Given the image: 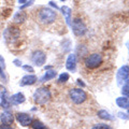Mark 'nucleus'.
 <instances>
[{"label":"nucleus","instance_id":"obj_1","mask_svg":"<svg viewBox=\"0 0 129 129\" xmlns=\"http://www.w3.org/2000/svg\"><path fill=\"white\" fill-rule=\"evenodd\" d=\"M57 19V13L48 7H42L37 11V21L41 25H53Z\"/></svg>","mask_w":129,"mask_h":129},{"label":"nucleus","instance_id":"obj_2","mask_svg":"<svg viewBox=\"0 0 129 129\" xmlns=\"http://www.w3.org/2000/svg\"><path fill=\"white\" fill-rule=\"evenodd\" d=\"M69 97L71 102L74 104V106H82V104H85L88 101V95L84 91L82 88H72L69 91Z\"/></svg>","mask_w":129,"mask_h":129},{"label":"nucleus","instance_id":"obj_3","mask_svg":"<svg viewBox=\"0 0 129 129\" xmlns=\"http://www.w3.org/2000/svg\"><path fill=\"white\" fill-rule=\"evenodd\" d=\"M103 63V57L101 54L99 53H92L86 56L85 60H84V64L88 70H95L99 68Z\"/></svg>","mask_w":129,"mask_h":129},{"label":"nucleus","instance_id":"obj_4","mask_svg":"<svg viewBox=\"0 0 129 129\" xmlns=\"http://www.w3.org/2000/svg\"><path fill=\"white\" fill-rule=\"evenodd\" d=\"M52 95L47 87H40L38 89H36L34 94V100L38 104H45L47 101H50Z\"/></svg>","mask_w":129,"mask_h":129},{"label":"nucleus","instance_id":"obj_5","mask_svg":"<svg viewBox=\"0 0 129 129\" xmlns=\"http://www.w3.org/2000/svg\"><path fill=\"white\" fill-rule=\"evenodd\" d=\"M72 31L76 37H82L86 34L87 27L86 24L84 23V21L81 17H75L73 21H72Z\"/></svg>","mask_w":129,"mask_h":129},{"label":"nucleus","instance_id":"obj_6","mask_svg":"<svg viewBox=\"0 0 129 129\" xmlns=\"http://www.w3.org/2000/svg\"><path fill=\"white\" fill-rule=\"evenodd\" d=\"M31 61L38 67L43 66L46 61V54L41 50H37L31 54Z\"/></svg>","mask_w":129,"mask_h":129},{"label":"nucleus","instance_id":"obj_7","mask_svg":"<svg viewBox=\"0 0 129 129\" xmlns=\"http://www.w3.org/2000/svg\"><path fill=\"white\" fill-rule=\"evenodd\" d=\"M129 76V66H123L116 72V80H117V84L122 85V84L127 81Z\"/></svg>","mask_w":129,"mask_h":129},{"label":"nucleus","instance_id":"obj_8","mask_svg":"<svg viewBox=\"0 0 129 129\" xmlns=\"http://www.w3.org/2000/svg\"><path fill=\"white\" fill-rule=\"evenodd\" d=\"M16 116V119H17V122L22 125V126H29L31 124L32 119H31V116L29 114H27V113H17V114L15 115Z\"/></svg>","mask_w":129,"mask_h":129},{"label":"nucleus","instance_id":"obj_9","mask_svg":"<svg viewBox=\"0 0 129 129\" xmlns=\"http://www.w3.org/2000/svg\"><path fill=\"white\" fill-rule=\"evenodd\" d=\"M5 35H6V38L8 41H9V40H13V39H17L19 37V29L17 27L11 26L6 30Z\"/></svg>","mask_w":129,"mask_h":129},{"label":"nucleus","instance_id":"obj_10","mask_svg":"<svg viewBox=\"0 0 129 129\" xmlns=\"http://www.w3.org/2000/svg\"><path fill=\"white\" fill-rule=\"evenodd\" d=\"M38 78L35 74H28L23 76L21 82H19V85L21 86H28V85H34V84L37 82Z\"/></svg>","mask_w":129,"mask_h":129},{"label":"nucleus","instance_id":"obj_11","mask_svg":"<svg viewBox=\"0 0 129 129\" xmlns=\"http://www.w3.org/2000/svg\"><path fill=\"white\" fill-rule=\"evenodd\" d=\"M75 66H76V55L71 53L68 55L67 60H66V68L68 70H74L75 69Z\"/></svg>","mask_w":129,"mask_h":129},{"label":"nucleus","instance_id":"obj_12","mask_svg":"<svg viewBox=\"0 0 129 129\" xmlns=\"http://www.w3.org/2000/svg\"><path fill=\"white\" fill-rule=\"evenodd\" d=\"M0 120H1L2 125H11L14 122V116L10 112H3L0 115Z\"/></svg>","mask_w":129,"mask_h":129},{"label":"nucleus","instance_id":"obj_13","mask_svg":"<svg viewBox=\"0 0 129 129\" xmlns=\"http://www.w3.org/2000/svg\"><path fill=\"white\" fill-rule=\"evenodd\" d=\"M25 96H24V94H22V92H16V94H14L13 96L10 98V101L11 103L15 104V106H17V104H21L23 102H25Z\"/></svg>","mask_w":129,"mask_h":129},{"label":"nucleus","instance_id":"obj_14","mask_svg":"<svg viewBox=\"0 0 129 129\" xmlns=\"http://www.w3.org/2000/svg\"><path fill=\"white\" fill-rule=\"evenodd\" d=\"M61 12H62V14L64 16V19H66V23H67V25H71V16H72V11L69 7H67V6H63L61 7Z\"/></svg>","mask_w":129,"mask_h":129},{"label":"nucleus","instance_id":"obj_15","mask_svg":"<svg viewBox=\"0 0 129 129\" xmlns=\"http://www.w3.org/2000/svg\"><path fill=\"white\" fill-rule=\"evenodd\" d=\"M0 98H1V107L3 109L10 108V102H9V99H8V94L6 89L3 91H0Z\"/></svg>","mask_w":129,"mask_h":129},{"label":"nucleus","instance_id":"obj_16","mask_svg":"<svg viewBox=\"0 0 129 129\" xmlns=\"http://www.w3.org/2000/svg\"><path fill=\"white\" fill-rule=\"evenodd\" d=\"M116 104L122 109H129V99L126 97H118L116 99Z\"/></svg>","mask_w":129,"mask_h":129},{"label":"nucleus","instance_id":"obj_17","mask_svg":"<svg viewBox=\"0 0 129 129\" xmlns=\"http://www.w3.org/2000/svg\"><path fill=\"white\" fill-rule=\"evenodd\" d=\"M31 128L32 129H48L45 125H44L42 122H40L39 119H35L31 122Z\"/></svg>","mask_w":129,"mask_h":129},{"label":"nucleus","instance_id":"obj_18","mask_svg":"<svg viewBox=\"0 0 129 129\" xmlns=\"http://www.w3.org/2000/svg\"><path fill=\"white\" fill-rule=\"evenodd\" d=\"M25 18H26V15L24 12H17V13H15L13 16V21L15 23H23L25 21Z\"/></svg>","mask_w":129,"mask_h":129},{"label":"nucleus","instance_id":"obj_19","mask_svg":"<svg viewBox=\"0 0 129 129\" xmlns=\"http://www.w3.org/2000/svg\"><path fill=\"white\" fill-rule=\"evenodd\" d=\"M55 76H56V72L54 70H50V71H47L46 73L43 75V78L41 79V81H42V82H46V81L53 80Z\"/></svg>","mask_w":129,"mask_h":129},{"label":"nucleus","instance_id":"obj_20","mask_svg":"<svg viewBox=\"0 0 129 129\" xmlns=\"http://www.w3.org/2000/svg\"><path fill=\"white\" fill-rule=\"evenodd\" d=\"M98 115H99V117H100V118H102V119H106V120H113L112 115L110 114V113H108L106 110H100V111L98 112Z\"/></svg>","mask_w":129,"mask_h":129},{"label":"nucleus","instance_id":"obj_21","mask_svg":"<svg viewBox=\"0 0 129 129\" xmlns=\"http://www.w3.org/2000/svg\"><path fill=\"white\" fill-rule=\"evenodd\" d=\"M5 69H6V61H5V58H3L2 56H0V75H1L3 79H6Z\"/></svg>","mask_w":129,"mask_h":129},{"label":"nucleus","instance_id":"obj_22","mask_svg":"<svg viewBox=\"0 0 129 129\" xmlns=\"http://www.w3.org/2000/svg\"><path fill=\"white\" fill-rule=\"evenodd\" d=\"M68 80H69V74H68L67 72H63V73H61V74L59 75L58 82L59 83H64V82H67Z\"/></svg>","mask_w":129,"mask_h":129},{"label":"nucleus","instance_id":"obj_23","mask_svg":"<svg viewBox=\"0 0 129 129\" xmlns=\"http://www.w3.org/2000/svg\"><path fill=\"white\" fill-rule=\"evenodd\" d=\"M91 129H112V127L106 124H96Z\"/></svg>","mask_w":129,"mask_h":129},{"label":"nucleus","instance_id":"obj_24","mask_svg":"<svg viewBox=\"0 0 129 129\" xmlns=\"http://www.w3.org/2000/svg\"><path fill=\"white\" fill-rule=\"evenodd\" d=\"M122 92H123L124 97H126V98H128V97H129V83H126V84H125V85L123 86Z\"/></svg>","mask_w":129,"mask_h":129},{"label":"nucleus","instance_id":"obj_25","mask_svg":"<svg viewBox=\"0 0 129 129\" xmlns=\"http://www.w3.org/2000/svg\"><path fill=\"white\" fill-rule=\"evenodd\" d=\"M22 68H23V69L24 70H25V71H27V72H31V73H34V68H32L31 66H27V64H23V66H22Z\"/></svg>","mask_w":129,"mask_h":129},{"label":"nucleus","instance_id":"obj_26","mask_svg":"<svg viewBox=\"0 0 129 129\" xmlns=\"http://www.w3.org/2000/svg\"><path fill=\"white\" fill-rule=\"evenodd\" d=\"M34 2H35V0H30V1L26 2V5L21 6V9H25V8H27V7H30V6H32V3H34Z\"/></svg>","mask_w":129,"mask_h":129},{"label":"nucleus","instance_id":"obj_27","mask_svg":"<svg viewBox=\"0 0 129 129\" xmlns=\"http://www.w3.org/2000/svg\"><path fill=\"white\" fill-rule=\"evenodd\" d=\"M0 129H14L11 125H1L0 126Z\"/></svg>","mask_w":129,"mask_h":129},{"label":"nucleus","instance_id":"obj_28","mask_svg":"<svg viewBox=\"0 0 129 129\" xmlns=\"http://www.w3.org/2000/svg\"><path fill=\"white\" fill-rule=\"evenodd\" d=\"M13 63H15V64H16V66H17V67H22V66H23L22 61H21V60H18V59H15L14 61H13Z\"/></svg>","mask_w":129,"mask_h":129},{"label":"nucleus","instance_id":"obj_29","mask_svg":"<svg viewBox=\"0 0 129 129\" xmlns=\"http://www.w3.org/2000/svg\"><path fill=\"white\" fill-rule=\"evenodd\" d=\"M50 5H51L52 7H54V8H56V9H58V7H57V6H56V5H55V3H54L53 1H50Z\"/></svg>","mask_w":129,"mask_h":129},{"label":"nucleus","instance_id":"obj_30","mask_svg":"<svg viewBox=\"0 0 129 129\" xmlns=\"http://www.w3.org/2000/svg\"><path fill=\"white\" fill-rule=\"evenodd\" d=\"M78 82H79V84H80V85H82V86H85V84H84L83 82H82V81H81V80H78Z\"/></svg>","mask_w":129,"mask_h":129},{"label":"nucleus","instance_id":"obj_31","mask_svg":"<svg viewBox=\"0 0 129 129\" xmlns=\"http://www.w3.org/2000/svg\"><path fill=\"white\" fill-rule=\"evenodd\" d=\"M18 2L21 3V5H24V3L26 2V0H18Z\"/></svg>","mask_w":129,"mask_h":129},{"label":"nucleus","instance_id":"obj_32","mask_svg":"<svg viewBox=\"0 0 129 129\" xmlns=\"http://www.w3.org/2000/svg\"><path fill=\"white\" fill-rule=\"evenodd\" d=\"M126 45H127V47H128V50H129V41L126 43Z\"/></svg>","mask_w":129,"mask_h":129},{"label":"nucleus","instance_id":"obj_33","mask_svg":"<svg viewBox=\"0 0 129 129\" xmlns=\"http://www.w3.org/2000/svg\"><path fill=\"white\" fill-rule=\"evenodd\" d=\"M60 1H66V0H60Z\"/></svg>","mask_w":129,"mask_h":129},{"label":"nucleus","instance_id":"obj_34","mask_svg":"<svg viewBox=\"0 0 129 129\" xmlns=\"http://www.w3.org/2000/svg\"><path fill=\"white\" fill-rule=\"evenodd\" d=\"M128 111H129V109H128Z\"/></svg>","mask_w":129,"mask_h":129}]
</instances>
